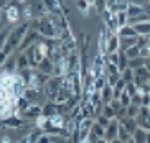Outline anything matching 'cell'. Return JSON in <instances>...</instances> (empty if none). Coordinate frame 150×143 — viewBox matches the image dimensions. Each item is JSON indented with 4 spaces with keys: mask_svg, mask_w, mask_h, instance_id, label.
Here are the masks:
<instances>
[{
    "mask_svg": "<svg viewBox=\"0 0 150 143\" xmlns=\"http://www.w3.org/2000/svg\"><path fill=\"white\" fill-rule=\"evenodd\" d=\"M30 28H31L30 22H23V23H20L18 26L12 28L8 38H7V43H5V46H4L2 51L7 53L8 56H12V53H17L18 46H20V43H22V39L25 38V35L30 31Z\"/></svg>",
    "mask_w": 150,
    "mask_h": 143,
    "instance_id": "6da1fadb",
    "label": "cell"
},
{
    "mask_svg": "<svg viewBox=\"0 0 150 143\" xmlns=\"http://www.w3.org/2000/svg\"><path fill=\"white\" fill-rule=\"evenodd\" d=\"M63 82H64V76H51L48 79V82L43 86V94L46 100H54L56 94L63 87Z\"/></svg>",
    "mask_w": 150,
    "mask_h": 143,
    "instance_id": "7a4b0ae2",
    "label": "cell"
},
{
    "mask_svg": "<svg viewBox=\"0 0 150 143\" xmlns=\"http://www.w3.org/2000/svg\"><path fill=\"white\" fill-rule=\"evenodd\" d=\"M27 125H28V122L25 118H22L20 115H15V113L10 115V117L2 118V122H0V127L2 128H13V130H22Z\"/></svg>",
    "mask_w": 150,
    "mask_h": 143,
    "instance_id": "3957f363",
    "label": "cell"
},
{
    "mask_svg": "<svg viewBox=\"0 0 150 143\" xmlns=\"http://www.w3.org/2000/svg\"><path fill=\"white\" fill-rule=\"evenodd\" d=\"M41 39V36H40V33L36 30H31L30 28V31H28L27 35H25V38L22 39V43H20V46H18V49H17V53H23V51H27L30 46H33L35 43H38Z\"/></svg>",
    "mask_w": 150,
    "mask_h": 143,
    "instance_id": "277c9868",
    "label": "cell"
},
{
    "mask_svg": "<svg viewBox=\"0 0 150 143\" xmlns=\"http://www.w3.org/2000/svg\"><path fill=\"white\" fill-rule=\"evenodd\" d=\"M41 113H43V105L41 104H31L30 107L25 108V110H22L18 115H20L22 118H25L27 122H35Z\"/></svg>",
    "mask_w": 150,
    "mask_h": 143,
    "instance_id": "5b68a950",
    "label": "cell"
},
{
    "mask_svg": "<svg viewBox=\"0 0 150 143\" xmlns=\"http://www.w3.org/2000/svg\"><path fill=\"white\" fill-rule=\"evenodd\" d=\"M4 10H5V15H7V22H8L10 25L17 23L18 20L22 18V12H20V8H18L17 5H13L12 2H10Z\"/></svg>",
    "mask_w": 150,
    "mask_h": 143,
    "instance_id": "8992f818",
    "label": "cell"
},
{
    "mask_svg": "<svg viewBox=\"0 0 150 143\" xmlns=\"http://www.w3.org/2000/svg\"><path fill=\"white\" fill-rule=\"evenodd\" d=\"M101 15H102V20H104V25H106L110 31L117 33V31H119V26H117V20H115V13H112L109 8H106Z\"/></svg>",
    "mask_w": 150,
    "mask_h": 143,
    "instance_id": "52a82bcc",
    "label": "cell"
},
{
    "mask_svg": "<svg viewBox=\"0 0 150 143\" xmlns=\"http://www.w3.org/2000/svg\"><path fill=\"white\" fill-rule=\"evenodd\" d=\"M117 135H119V118H112L109 122V125L106 127V135H104V138L107 142H112L114 138H117Z\"/></svg>",
    "mask_w": 150,
    "mask_h": 143,
    "instance_id": "ba28073f",
    "label": "cell"
},
{
    "mask_svg": "<svg viewBox=\"0 0 150 143\" xmlns=\"http://www.w3.org/2000/svg\"><path fill=\"white\" fill-rule=\"evenodd\" d=\"M120 51V36L117 33H110V36L107 38V48H106V54L110 53H117Z\"/></svg>",
    "mask_w": 150,
    "mask_h": 143,
    "instance_id": "9c48e42d",
    "label": "cell"
},
{
    "mask_svg": "<svg viewBox=\"0 0 150 143\" xmlns=\"http://www.w3.org/2000/svg\"><path fill=\"white\" fill-rule=\"evenodd\" d=\"M36 69L40 71V73L43 74H48V76H53V69H54V63L53 59L50 56H45L43 59L40 61V64H38V68Z\"/></svg>",
    "mask_w": 150,
    "mask_h": 143,
    "instance_id": "30bf717a",
    "label": "cell"
},
{
    "mask_svg": "<svg viewBox=\"0 0 150 143\" xmlns=\"http://www.w3.org/2000/svg\"><path fill=\"white\" fill-rule=\"evenodd\" d=\"M58 113H59V108H58V104L54 100H46L43 104V115L53 117V115H58Z\"/></svg>",
    "mask_w": 150,
    "mask_h": 143,
    "instance_id": "8fae6325",
    "label": "cell"
},
{
    "mask_svg": "<svg viewBox=\"0 0 150 143\" xmlns=\"http://www.w3.org/2000/svg\"><path fill=\"white\" fill-rule=\"evenodd\" d=\"M2 73H7V74H15L17 73V58H12L10 56L8 59L4 63V66H2Z\"/></svg>",
    "mask_w": 150,
    "mask_h": 143,
    "instance_id": "7c38bea8",
    "label": "cell"
},
{
    "mask_svg": "<svg viewBox=\"0 0 150 143\" xmlns=\"http://www.w3.org/2000/svg\"><path fill=\"white\" fill-rule=\"evenodd\" d=\"M101 97H102V102H104V104H109L110 100L114 99V87L106 84L104 89L101 91Z\"/></svg>",
    "mask_w": 150,
    "mask_h": 143,
    "instance_id": "4fadbf2b",
    "label": "cell"
},
{
    "mask_svg": "<svg viewBox=\"0 0 150 143\" xmlns=\"http://www.w3.org/2000/svg\"><path fill=\"white\" fill-rule=\"evenodd\" d=\"M119 122H120V125H124L129 132H130V133H134V132L139 128V127H137L135 118H132V117H124V118H120Z\"/></svg>",
    "mask_w": 150,
    "mask_h": 143,
    "instance_id": "5bb4252c",
    "label": "cell"
},
{
    "mask_svg": "<svg viewBox=\"0 0 150 143\" xmlns=\"http://www.w3.org/2000/svg\"><path fill=\"white\" fill-rule=\"evenodd\" d=\"M117 35L120 36V38H130V36H139L137 35L135 28H134L132 25H125L124 28H120L119 31H117Z\"/></svg>",
    "mask_w": 150,
    "mask_h": 143,
    "instance_id": "9a60e30c",
    "label": "cell"
},
{
    "mask_svg": "<svg viewBox=\"0 0 150 143\" xmlns=\"http://www.w3.org/2000/svg\"><path fill=\"white\" fill-rule=\"evenodd\" d=\"M27 68H30V61H28L27 54H25V53H18V56H17V71L27 69Z\"/></svg>",
    "mask_w": 150,
    "mask_h": 143,
    "instance_id": "2e32d148",
    "label": "cell"
},
{
    "mask_svg": "<svg viewBox=\"0 0 150 143\" xmlns=\"http://www.w3.org/2000/svg\"><path fill=\"white\" fill-rule=\"evenodd\" d=\"M147 132L149 130H144V128L139 127V128L132 133V140L135 143H147Z\"/></svg>",
    "mask_w": 150,
    "mask_h": 143,
    "instance_id": "e0dca14e",
    "label": "cell"
},
{
    "mask_svg": "<svg viewBox=\"0 0 150 143\" xmlns=\"http://www.w3.org/2000/svg\"><path fill=\"white\" fill-rule=\"evenodd\" d=\"M134 28H135L137 35H145V36H150V22L137 23V25H134Z\"/></svg>",
    "mask_w": 150,
    "mask_h": 143,
    "instance_id": "ac0fdd59",
    "label": "cell"
},
{
    "mask_svg": "<svg viewBox=\"0 0 150 143\" xmlns=\"http://www.w3.org/2000/svg\"><path fill=\"white\" fill-rule=\"evenodd\" d=\"M145 12V7H140V5H134V4H129V8H127V15L129 18H134L137 15Z\"/></svg>",
    "mask_w": 150,
    "mask_h": 143,
    "instance_id": "d6986e66",
    "label": "cell"
},
{
    "mask_svg": "<svg viewBox=\"0 0 150 143\" xmlns=\"http://www.w3.org/2000/svg\"><path fill=\"white\" fill-rule=\"evenodd\" d=\"M91 133H94L97 138H104V135H106V128L101 125V123H97L96 120L93 122V127H91Z\"/></svg>",
    "mask_w": 150,
    "mask_h": 143,
    "instance_id": "ffe728a7",
    "label": "cell"
},
{
    "mask_svg": "<svg viewBox=\"0 0 150 143\" xmlns=\"http://www.w3.org/2000/svg\"><path fill=\"white\" fill-rule=\"evenodd\" d=\"M10 31H12V25H5L4 30L0 31V51L4 49L5 43H7V38H8V35H10Z\"/></svg>",
    "mask_w": 150,
    "mask_h": 143,
    "instance_id": "44dd1931",
    "label": "cell"
},
{
    "mask_svg": "<svg viewBox=\"0 0 150 143\" xmlns=\"http://www.w3.org/2000/svg\"><path fill=\"white\" fill-rule=\"evenodd\" d=\"M115 20H117V26H119V30H120V28H124L125 25H129V15H127V12L115 13Z\"/></svg>",
    "mask_w": 150,
    "mask_h": 143,
    "instance_id": "7402d4cb",
    "label": "cell"
},
{
    "mask_svg": "<svg viewBox=\"0 0 150 143\" xmlns=\"http://www.w3.org/2000/svg\"><path fill=\"white\" fill-rule=\"evenodd\" d=\"M117 138L122 140L124 143H127L129 140L132 138V133H130V132H129L124 125H120V122H119V135H117Z\"/></svg>",
    "mask_w": 150,
    "mask_h": 143,
    "instance_id": "603a6c76",
    "label": "cell"
},
{
    "mask_svg": "<svg viewBox=\"0 0 150 143\" xmlns=\"http://www.w3.org/2000/svg\"><path fill=\"white\" fill-rule=\"evenodd\" d=\"M147 64V59L142 56H137L134 59H129V68H132V69H137V68H142V66Z\"/></svg>",
    "mask_w": 150,
    "mask_h": 143,
    "instance_id": "cb8c5ba5",
    "label": "cell"
},
{
    "mask_svg": "<svg viewBox=\"0 0 150 143\" xmlns=\"http://www.w3.org/2000/svg\"><path fill=\"white\" fill-rule=\"evenodd\" d=\"M117 68H119V73H122L124 69L129 68V58L125 56L124 51H119V63H117Z\"/></svg>",
    "mask_w": 150,
    "mask_h": 143,
    "instance_id": "d4e9b609",
    "label": "cell"
},
{
    "mask_svg": "<svg viewBox=\"0 0 150 143\" xmlns=\"http://www.w3.org/2000/svg\"><path fill=\"white\" fill-rule=\"evenodd\" d=\"M124 53H125V56L129 59H134V58L140 56V48L137 46V44H134V46H129L127 49H124Z\"/></svg>",
    "mask_w": 150,
    "mask_h": 143,
    "instance_id": "484cf974",
    "label": "cell"
},
{
    "mask_svg": "<svg viewBox=\"0 0 150 143\" xmlns=\"http://www.w3.org/2000/svg\"><path fill=\"white\" fill-rule=\"evenodd\" d=\"M76 8L79 10L81 13L88 15L89 10H91V4H89L88 0H76Z\"/></svg>",
    "mask_w": 150,
    "mask_h": 143,
    "instance_id": "4316f807",
    "label": "cell"
},
{
    "mask_svg": "<svg viewBox=\"0 0 150 143\" xmlns=\"http://www.w3.org/2000/svg\"><path fill=\"white\" fill-rule=\"evenodd\" d=\"M129 8V2H117V4H114L112 7H109V10L112 13H119V12H127Z\"/></svg>",
    "mask_w": 150,
    "mask_h": 143,
    "instance_id": "83f0119b",
    "label": "cell"
},
{
    "mask_svg": "<svg viewBox=\"0 0 150 143\" xmlns=\"http://www.w3.org/2000/svg\"><path fill=\"white\" fill-rule=\"evenodd\" d=\"M137 44V36H130V38H120V51L127 49L129 46Z\"/></svg>",
    "mask_w": 150,
    "mask_h": 143,
    "instance_id": "f1b7e54d",
    "label": "cell"
},
{
    "mask_svg": "<svg viewBox=\"0 0 150 143\" xmlns=\"http://www.w3.org/2000/svg\"><path fill=\"white\" fill-rule=\"evenodd\" d=\"M106 84H107V77L104 76V74H102V76H99V77L94 79V87H96V91H102Z\"/></svg>",
    "mask_w": 150,
    "mask_h": 143,
    "instance_id": "f546056e",
    "label": "cell"
},
{
    "mask_svg": "<svg viewBox=\"0 0 150 143\" xmlns=\"http://www.w3.org/2000/svg\"><path fill=\"white\" fill-rule=\"evenodd\" d=\"M120 77L125 81V82H134V69L132 68H127L120 73Z\"/></svg>",
    "mask_w": 150,
    "mask_h": 143,
    "instance_id": "4dcf8cb0",
    "label": "cell"
},
{
    "mask_svg": "<svg viewBox=\"0 0 150 143\" xmlns=\"http://www.w3.org/2000/svg\"><path fill=\"white\" fill-rule=\"evenodd\" d=\"M140 113V105H135V104H130L127 107V117H132L135 118L137 115Z\"/></svg>",
    "mask_w": 150,
    "mask_h": 143,
    "instance_id": "1f68e13d",
    "label": "cell"
},
{
    "mask_svg": "<svg viewBox=\"0 0 150 143\" xmlns=\"http://www.w3.org/2000/svg\"><path fill=\"white\" fill-rule=\"evenodd\" d=\"M102 113H104L107 118H110V120L115 118V110L112 108V105H110V104H104V107H102Z\"/></svg>",
    "mask_w": 150,
    "mask_h": 143,
    "instance_id": "d6a6232c",
    "label": "cell"
},
{
    "mask_svg": "<svg viewBox=\"0 0 150 143\" xmlns=\"http://www.w3.org/2000/svg\"><path fill=\"white\" fill-rule=\"evenodd\" d=\"M149 44H150V36H145V35L137 36V46L139 48H147Z\"/></svg>",
    "mask_w": 150,
    "mask_h": 143,
    "instance_id": "836d02e7",
    "label": "cell"
},
{
    "mask_svg": "<svg viewBox=\"0 0 150 143\" xmlns=\"http://www.w3.org/2000/svg\"><path fill=\"white\" fill-rule=\"evenodd\" d=\"M36 143H53V135L50 133H41L40 137H38V140H36Z\"/></svg>",
    "mask_w": 150,
    "mask_h": 143,
    "instance_id": "e575fe53",
    "label": "cell"
},
{
    "mask_svg": "<svg viewBox=\"0 0 150 143\" xmlns=\"http://www.w3.org/2000/svg\"><path fill=\"white\" fill-rule=\"evenodd\" d=\"M119 100H120V104H122L124 107H129V105H130V102H132V99H130V95H129L125 91H124L122 94H120Z\"/></svg>",
    "mask_w": 150,
    "mask_h": 143,
    "instance_id": "d590c367",
    "label": "cell"
},
{
    "mask_svg": "<svg viewBox=\"0 0 150 143\" xmlns=\"http://www.w3.org/2000/svg\"><path fill=\"white\" fill-rule=\"evenodd\" d=\"M125 92L132 97V95H135L137 92H139V87L135 86V82H127V86H125Z\"/></svg>",
    "mask_w": 150,
    "mask_h": 143,
    "instance_id": "8d00e7d4",
    "label": "cell"
},
{
    "mask_svg": "<svg viewBox=\"0 0 150 143\" xmlns=\"http://www.w3.org/2000/svg\"><path fill=\"white\" fill-rule=\"evenodd\" d=\"M94 120H96L97 123H101V125L104 127V128H106V127L109 125V122H110V118H107L106 115H104V113H101V115H97V117L94 118Z\"/></svg>",
    "mask_w": 150,
    "mask_h": 143,
    "instance_id": "74e56055",
    "label": "cell"
},
{
    "mask_svg": "<svg viewBox=\"0 0 150 143\" xmlns=\"http://www.w3.org/2000/svg\"><path fill=\"white\" fill-rule=\"evenodd\" d=\"M120 79V74H114V76H107V84L114 87L117 84V81Z\"/></svg>",
    "mask_w": 150,
    "mask_h": 143,
    "instance_id": "f35d334b",
    "label": "cell"
},
{
    "mask_svg": "<svg viewBox=\"0 0 150 143\" xmlns=\"http://www.w3.org/2000/svg\"><path fill=\"white\" fill-rule=\"evenodd\" d=\"M130 99H132L130 104H135V105H140V107H142V92H137V94L132 95Z\"/></svg>",
    "mask_w": 150,
    "mask_h": 143,
    "instance_id": "ab89813d",
    "label": "cell"
},
{
    "mask_svg": "<svg viewBox=\"0 0 150 143\" xmlns=\"http://www.w3.org/2000/svg\"><path fill=\"white\" fill-rule=\"evenodd\" d=\"M124 117H127V107H124V105H122V107L115 112V118H119V120H120V118H124Z\"/></svg>",
    "mask_w": 150,
    "mask_h": 143,
    "instance_id": "60d3db41",
    "label": "cell"
},
{
    "mask_svg": "<svg viewBox=\"0 0 150 143\" xmlns=\"http://www.w3.org/2000/svg\"><path fill=\"white\" fill-rule=\"evenodd\" d=\"M142 105H145V107L150 105V94H142Z\"/></svg>",
    "mask_w": 150,
    "mask_h": 143,
    "instance_id": "b9f144b4",
    "label": "cell"
},
{
    "mask_svg": "<svg viewBox=\"0 0 150 143\" xmlns=\"http://www.w3.org/2000/svg\"><path fill=\"white\" fill-rule=\"evenodd\" d=\"M129 4H134V5H140V7H145L147 5V0H127Z\"/></svg>",
    "mask_w": 150,
    "mask_h": 143,
    "instance_id": "7bdbcfd3",
    "label": "cell"
},
{
    "mask_svg": "<svg viewBox=\"0 0 150 143\" xmlns=\"http://www.w3.org/2000/svg\"><path fill=\"white\" fill-rule=\"evenodd\" d=\"M8 54H7V53H4V51H0V64H2V66H4V63H5V61H7V59H8Z\"/></svg>",
    "mask_w": 150,
    "mask_h": 143,
    "instance_id": "ee69618b",
    "label": "cell"
},
{
    "mask_svg": "<svg viewBox=\"0 0 150 143\" xmlns=\"http://www.w3.org/2000/svg\"><path fill=\"white\" fill-rule=\"evenodd\" d=\"M0 143H12V138H10L8 135H4V137L0 138Z\"/></svg>",
    "mask_w": 150,
    "mask_h": 143,
    "instance_id": "f6af8a7d",
    "label": "cell"
},
{
    "mask_svg": "<svg viewBox=\"0 0 150 143\" xmlns=\"http://www.w3.org/2000/svg\"><path fill=\"white\" fill-rule=\"evenodd\" d=\"M10 2H12V0H0V8H5Z\"/></svg>",
    "mask_w": 150,
    "mask_h": 143,
    "instance_id": "bcb514c9",
    "label": "cell"
},
{
    "mask_svg": "<svg viewBox=\"0 0 150 143\" xmlns=\"http://www.w3.org/2000/svg\"><path fill=\"white\" fill-rule=\"evenodd\" d=\"M96 143H109V142H107V140L106 138H99V140H97V142Z\"/></svg>",
    "mask_w": 150,
    "mask_h": 143,
    "instance_id": "7dc6e473",
    "label": "cell"
},
{
    "mask_svg": "<svg viewBox=\"0 0 150 143\" xmlns=\"http://www.w3.org/2000/svg\"><path fill=\"white\" fill-rule=\"evenodd\" d=\"M109 143H124V142H122V140H119V138H114L112 142H109Z\"/></svg>",
    "mask_w": 150,
    "mask_h": 143,
    "instance_id": "c3c4849f",
    "label": "cell"
},
{
    "mask_svg": "<svg viewBox=\"0 0 150 143\" xmlns=\"http://www.w3.org/2000/svg\"><path fill=\"white\" fill-rule=\"evenodd\" d=\"M147 143H150V130L147 132Z\"/></svg>",
    "mask_w": 150,
    "mask_h": 143,
    "instance_id": "681fc988",
    "label": "cell"
},
{
    "mask_svg": "<svg viewBox=\"0 0 150 143\" xmlns=\"http://www.w3.org/2000/svg\"><path fill=\"white\" fill-rule=\"evenodd\" d=\"M88 2H89L91 5H94V4H96V0H88Z\"/></svg>",
    "mask_w": 150,
    "mask_h": 143,
    "instance_id": "f907efd6",
    "label": "cell"
},
{
    "mask_svg": "<svg viewBox=\"0 0 150 143\" xmlns=\"http://www.w3.org/2000/svg\"><path fill=\"white\" fill-rule=\"evenodd\" d=\"M127 143H135V142H134V140H132V138H130V140H129V142H127Z\"/></svg>",
    "mask_w": 150,
    "mask_h": 143,
    "instance_id": "816d5d0a",
    "label": "cell"
},
{
    "mask_svg": "<svg viewBox=\"0 0 150 143\" xmlns=\"http://www.w3.org/2000/svg\"><path fill=\"white\" fill-rule=\"evenodd\" d=\"M0 69H2V64H0Z\"/></svg>",
    "mask_w": 150,
    "mask_h": 143,
    "instance_id": "f5cc1de1",
    "label": "cell"
},
{
    "mask_svg": "<svg viewBox=\"0 0 150 143\" xmlns=\"http://www.w3.org/2000/svg\"><path fill=\"white\" fill-rule=\"evenodd\" d=\"M147 2H149V4H150V0H147Z\"/></svg>",
    "mask_w": 150,
    "mask_h": 143,
    "instance_id": "db71d44e",
    "label": "cell"
},
{
    "mask_svg": "<svg viewBox=\"0 0 150 143\" xmlns=\"http://www.w3.org/2000/svg\"><path fill=\"white\" fill-rule=\"evenodd\" d=\"M149 86H150V81H149Z\"/></svg>",
    "mask_w": 150,
    "mask_h": 143,
    "instance_id": "11a10c76",
    "label": "cell"
},
{
    "mask_svg": "<svg viewBox=\"0 0 150 143\" xmlns=\"http://www.w3.org/2000/svg\"><path fill=\"white\" fill-rule=\"evenodd\" d=\"M149 110H150V105H149Z\"/></svg>",
    "mask_w": 150,
    "mask_h": 143,
    "instance_id": "9f6ffc18",
    "label": "cell"
},
{
    "mask_svg": "<svg viewBox=\"0 0 150 143\" xmlns=\"http://www.w3.org/2000/svg\"><path fill=\"white\" fill-rule=\"evenodd\" d=\"M149 48H150V44H149Z\"/></svg>",
    "mask_w": 150,
    "mask_h": 143,
    "instance_id": "6f0895ef",
    "label": "cell"
}]
</instances>
